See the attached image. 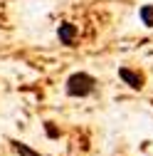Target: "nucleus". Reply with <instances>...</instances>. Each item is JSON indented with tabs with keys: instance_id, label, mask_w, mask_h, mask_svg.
<instances>
[{
	"instance_id": "2",
	"label": "nucleus",
	"mask_w": 153,
	"mask_h": 156,
	"mask_svg": "<svg viewBox=\"0 0 153 156\" xmlns=\"http://www.w3.org/2000/svg\"><path fill=\"white\" fill-rule=\"evenodd\" d=\"M119 80L131 87V89H143L146 84V74L141 69H133V67H119Z\"/></svg>"
},
{
	"instance_id": "6",
	"label": "nucleus",
	"mask_w": 153,
	"mask_h": 156,
	"mask_svg": "<svg viewBox=\"0 0 153 156\" xmlns=\"http://www.w3.org/2000/svg\"><path fill=\"white\" fill-rule=\"evenodd\" d=\"M45 131H47L49 139H59V129H57L52 122H47V124H45Z\"/></svg>"
},
{
	"instance_id": "5",
	"label": "nucleus",
	"mask_w": 153,
	"mask_h": 156,
	"mask_svg": "<svg viewBox=\"0 0 153 156\" xmlns=\"http://www.w3.org/2000/svg\"><path fill=\"white\" fill-rule=\"evenodd\" d=\"M138 17H141V23H143L146 27H153V3H148V5H141V10H138Z\"/></svg>"
},
{
	"instance_id": "1",
	"label": "nucleus",
	"mask_w": 153,
	"mask_h": 156,
	"mask_svg": "<svg viewBox=\"0 0 153 156\" xmlns=\"http://www.w3.org/2000/svg\"><path fill=\"white\" fill-rule=\"evenodd\" d=\"M64 92L67 97H89L97 92V80L89 74V72H74L67 77V82H64Z\"/></svg>"
},
{
	"instance_id": "3",
	"label": "nucleus",
	"mask_w": 153,
	"mask_h": 156,
	"mask_svg": "<svg viewBox=\"0 0 153 156\" xmlns=\"http://www.w3.org/2000/svg\"><path fill=\"white\" fill-rule=\"evenodd\" d=\"M76 35H79V30H76V25H72V23H62L59 27H57V37H59V42L67 45V47H72L76 42Z\"/></svg>"
},
{
	"instance_id": "4",
	"label": "nucleus",
	"mask_w": 153,
	"mask_h": 156,
	"mask_svg": "<svg viewBox=\"0 0 153 156\" xmlns=\"http://www.w3.org/2000/svg\"><path fill=\"white\" fill-rule=\"evenodd\" d=\"M10 146H12V151H15V154H20V156H42V154H37L35 149H30L27 144L15 141V139H10Z\"/></svg>"
}]
</instances>
